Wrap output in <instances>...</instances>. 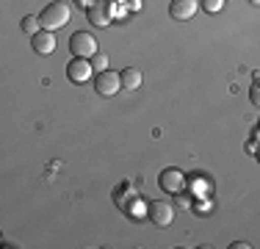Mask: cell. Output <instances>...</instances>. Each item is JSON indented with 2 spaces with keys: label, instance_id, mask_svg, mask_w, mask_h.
<instances>
[{
  "label": "cell",
  "instance_id": "16",
  "mask_svg": "<svg viewBox=\"0 0 260 249\" xmlns=\"http://www.w3.org/2000/svg\"><path fill=\"white\" fill-rule=\"evenodd\" d=\"M78 6H80V9H89V6H91V0H78Z\"/></svg>",
  "mask_w": 260,
  "mask_h": 249
},
{
  "label": "cell",
  "instance_id": "18",
  "mask_svg": "<svg viewBox=\"0 0 260 249\" xmlns=\"http://www.w3.org/2000/svg\"><path fill=\"white\" fill-rule=\"evenodd\" d=\"M249 3H252V6H260V0H249Z\"/></svg>",
  "mask_w": 260,
  "mask_h": 249
},
{
  "label": "cell",
  "instance_id": "2",
  "mask_svg": "<svg viewBox=\"0 0 260 249\" xmlns=\"http://www.w3.org/2000/svg\"><path fill=\"white\" fill-rule=\"evenodd\" d=\"M86 20L97 25V28H105L114 20V3L111 0H91V6L86 9Z\"/></svg>",
  "mask_w": 260,
  "mask_h": 249
},
{
  "label": "cell",
  "instance_id": "13",
  "mask_svg": "<svg viewBox=\"0 0 260 249\" xmlns=\"http://www.w3.org/2000/svg\"><path fill=\"white\" fill-rule=\"evenodd\" d=\"M200 6L208 11V14H216V11L224 9V0H200Z\"/></svg>",
  "mask_w": 260,
  "mask_h": 249
},
{
  "label": "cell",
  "instance_id": "10",
  "mask_svg": "<svg viewBox=\"0 0 260 249\" xmlns=\"http://www.w3.org/2000/svg\"><path fill=\"white\" fill-rule=\"evenodd\" d=\"M141 86V72L136 70V67H127L125 72H122V89L127 91H136Z\"/></svg>",
  "mask_w": 260,
  "mask_h": 249
},
{
  "label": "cell",
  "instance_id": "17",
  "mask_svg": "<svg viewBox=\"0 0 260 249\" xmlns=\"http://www.w3.org/2000/svg\"><path fill=\"white\" fill-rule=\"evenodd\" d=\"M255 158H257V164H260V147L255 149Z\"/></svg>",
  "mask_w": 260,
  "mask_h": 249
},
{
  "label": "cell",
  "instance_id": "8",
  "mask_svg": "<svg viewBox=\"0 0 260 249\" xmlns=\"http://www.w3.org/2000/svg\"><path fill=\"white\" fill-rule=\"evenodd\" d=\"M183 185H185V177L177 169H164L160 172V189L164 191H169V194L175 191L177 194V191H183Z\"/></svg>",
  "mask_w": 260,
  "mask_h": 249
},
{
  "label": "cell",
  "instance_id": "6",
  "mask_svg": "<svg viewBox=\"0 0 260 249\" xmlns=\"http://www.w3.org/2000/svg\"><path fill=\"white\" fill-rule=\"evenodd\" d=\"M91 72H94V67H91L89 58H75L67 64V78L72 80V83H86V80L91 78Z\"/></svg>",
  "mask_w": 260,
  "mask_h": 249
},
{
  "label": "cell",
  "instance_id": "11",
  "mask_svg": "<svg viewBox=\"0 0 260 249\" xmlns=\"http://www.w3.org/2000/svg\"><path fill=\"white\" fill-rule=\"evenodd\" d=\"M39 28H42V20H39V17L30 14V17H25V20H22V30H25L28 36H36V34H39Z\"/></svg>",
  "mask_w": 260,
  "mask_h": 249
},
{
  "label": "cell",
  "instance_id": "5",
  "mask_svg": "<svg viewBox=\"0 0 260 249\" xmlns=\"http://www.w3.org/2000/svg\"><path fill=\"white\" fill-rule=\"evenodd\" d=\"M147 216H150V222L155 224V227H169V224L175 222V208H172L169 202H164V199H155V202H150V208H147Z\"/></svg>",
  "mask_w": 260,
  "mask_h": 249
},
{
  "label": "cell",
  "instance_id": "14",
  "mask_svg": "<svg viewBox=\"0 0 260 249\" xmlns=\"http://www.w3.org/2000/svg\"><path fill=\"white\" fill-rule=\"evenodd\" d=\"M249 100H252V105L255 108H260V78L252 83V89H249Z\"/></svg>",
  "mask_w": 260,
  "mask_h": 249
},
{
  "label": "cell",
  "instance_id": "4",
  "mask_svg": "<svg viewBox=\"0 0 260 249\" xmlns=\"http://www.w3.org/2000/svg\"><path fill=\"white\" fill-rule=\"evenodd\" d=\"M94 89H97V95H100V97H114L116 91L122 89V75H119V72H111V70L97 72Z\"/></svg>",
  "mask_w": 260,
  "mask_h": 249
},
{
  "label": "cell",
  "instance_id": "1",
  "mask_svg": "<svg viewBox=\"0 0 260 249\" xmlns=\"http://www.w3.org/2000/svg\"><path fill=\"white\" fill-rule=\"evenodd\" d=\"M39 20H42V28H47V30L64 28V25L70 22V6H67V3H50V6H45V11L39 14Z\"/></svg>",
  "mask_w": 260,
  "mask_h": 249
},
{
  "label": "cell",
  "instance_id": "12",
  "mask_svg": "<svg viewBox=\"0 0 260 249\" xmlns=\"http://www.w3.org/2000/svg\"><path fill=\"white\" fill-rule=\"evenodd\" d=\"M89 61H91V67H94L97 72H105V67H108V55H105V53H100V50H97V53L91 55Z\"/></svg>",
  "mask_w": 260,
  "mask_h": 249
},
{
  "label": "cell",
  "instance_id": "15",
  "mask_svg": "<svg viewBox=\"0 0 260 249\" xmlns=\"http://www.w3.org/2000/svg\"><path fill=\"white\" fill-rule=\"evenodd\" d=\"M130 9H133V11H139V9H141V3H139V0H130Z\"/></svg>",
  "mask_w": 260,
  "mask_h": 249
},
{
  "label": "cell",
  "instance_id": "19",
  "mask_svg": "<svg viewBox=\"0 0 260 249\" xmlns=\"http://www.w3.org/2000/svg\"><path fill=\"white\" fill-rule=\"evenodd\" d=\"M257 133H260V122H257Z\"/></svg>",
  "mask_w": 260,
  "mask_h": 249
},
{
  "label": "cell",
  "instance_id": "3",
  "mask_svg": "<svg viewBox=\"0 0 260 249\" xmlns=\"http://www.w3.org/2000/svg\"><path fill=\"white\" fill-rule=\"evenodd\" d=\"M70 50L75 53V58H91L100 47H97V39L91 34L78 30V34H72V39H70Z\"/></svg>",
  "mask_w": 260,
  "mask_h": 249
},
{
  "label": "cell",
  "instance_id": "7",
  "mask_svg": "<svg viewBox=\"0 0 260 249\" xmlns=\"http://www.w3.org/2000/svg\"><path fill=\"white\" fill-rule=\"evenodd\" d=\"M197 9H200V0H172L169 14H172V20L188 22V20H194Z\"/></svg>",
  "mask_w": 260,
  "mask_h": 249
},
{
  "label": "cell",
  "instance_id": "9",
  "mask_svg": "<svg viewBox=\"0 0 260 249\" xmlns=\"http://www.w3.org/2000/svg\"><path fill=\"white\" fill-rule=\"evenodd\" d=\"M30 39H34V50L39 55H50L53 50H55V36H53V30H39V34L36 36H30Z\"/></svg>",
  "mask_w": 260,
  "mask_h": 249
}]
</instances>
